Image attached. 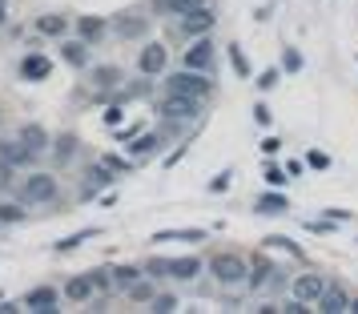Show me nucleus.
<instances>
[{
    "instance_id": "nucleus-1",
    "label": "nucleus",
    "mask_w": 358,
    "mask_h": 314,
    "mask_svg": "<svg viewBox=\"0 0 358 314\" xmlns=\"http://www.w3.org/2000/svg\"><path fill=\"white\" fill-rule=\"evenodd\" d=\"M162 85H165V93H181V97H197V101H206L213 93L210 73H197V69H185V65L178 73H165Z\"/></svg>"
},
{
    "instance_id": "nucleus-2",
    "label": "nucleus",
    "mask_w": 358,
    "mask_h": 314,
    "mask_svg": "<svg viewBox=\"0 0 358 314\" xmlns=\"http://www.w3.org/2000/svg\"><path fill=\"white\" fill-rule=\"evenodd\" d=\"M149 278H178V282H194L201 274V258H149L145 266Z\"/></svg>"
},
{
    "instance_id": "nucleus-3",
    "label": "nucleus",
    "mask_w": 358,
    "mask_h": 314,
    "mask_svg": "<svg viewBox=\"0 0 358 314\" xmlns=\"http://www.w3.org/2000/svg\"><path fill=\"white\" fill-rule=\"evenodd\" d=\"M210 270L222 286H242V282L250 278V262H245L242 254H213Z\"/></svg>"
},
{
    "instance_id": "nucleus-4",
    "label": "nucleus",
    "mask_w": 358,
    "mask_h": 314,
    "mask_svg": "<svg viewBox=\"0 0 358 314\" xmlns=\"http://www.w3.org/2000/svg\"><path fill=\"white\" fill-rule=\"evenodd\" d=\"M157 113L169 117V121H194V117L201 113V101L181 97V93H165V97L157 101Z\"/></svg>"
},
{
    "instance_id": "nucleus-5",
    "label": "nucleus",
    "mask_w": 358,
    "mask_h": 314,
    "mask_svg": "<svg viewBox=\"0 0 358 314\" xmlns=\"http://www.w3.org/2000/svg\"><path fill=\"white\" fill-rule=\"evenodd\" d=\"M52 198H57V178H49V173H29L20 182V201L41 206V201H52Z\"/></svg>"
},
{
    "instance_id": "nucleus-6",
    "label": "nucleus",
    "mask_w": 358,
    "mask_h": 314,
    "mask_svg": "<svg viewBox=\"0 0 358 314\" xmlns=\"http://www.w3.org/2000/svg\"><path fill=\"white\" fill-rule=\"evenodd\" d=\"M165 65H169V49H165L162 41H149L145 49L137 52V69H141V77H165Z\"/></svg>"
},
{
    "instance_id": "nucleus-7",
    "label": "nucleus",
    "mask_w": 358,
    "mask_h": 314,
    "mask_svg": "<svg viewBox=\"0 0 358 314\" xmlns=\"http://www.w3.org/2000/svg\"><path fill=\"white\" fill-rule=\"evenodd\" d=\"M93 89H97V97H121L125 93V73L117 65H97L93 69Z\"/></svg>"
},
{
    "instance_id": "nucleus-8",
    "label": "nucleus",
    "mask_w": 358,
    "mask_h": 314,
    "mask_svg": "<svg viewBox=\"0 0 358 314\" xmlns=\"http://www.w3.org/2000/svg\"><path fill=\"white\" fill-rule=\"evenodd\" d=\"M213 61H217V52H213V41H210V36H197L194 45L185 49V57H181V65H185V69H197V73H210Z\"/></svg>"
},
{
    "instance_id": "nucleus-9",
    "label": "nucleus",
    "mask_w": 358,
    "mask_h": 314,
    "mask_svg": "<svg viewBox=\"0 0 358 314\" xmlns=\"http://www.w3.org/2000/svg\"><path fill=\"white\" fill-rule=\"evenodd\" d=\"M217 24V17H213V8L206 4V8H197V13H185V17H178V29L181 36H189V41H197V36H206Z\"/></svg>"
},
{
    "instance_id": "nucleus-10",
    "label": "nucleus",
    "mask_w": 358,
    "mask_h": 314,
    "mask_svg": "<svg viewBox=\"0 0 358 314\" xmlns=\"http://www.w3.org/2000/svg\"><path fill=\"white\" fill-rule=\"evenodd\" d=\"M113 33L121 36V41H145V36H149V17L121 13V17H113Z\"/></svg>"
},
{
    "instance_id": "nucleus-11",
    "label": "nucleus",
    "mask_w": 358,
    "mask_h": 314,
    "mask_svg": "<svg viewBox=\"0 0 358 314\" xmlns=\"http://www.w3.org/2000/svg\"><path fill=\"white\" fill-rule=\"evenodd\" d=\"M20 302H24L29 311H41V314H57L61 311V294H57L52 286H36V290H29Z\"/></svg>"
},
{
    "instance_id": "nucleus-12",
    "label": "nucleus",
    "mask_w": 358,
    "mask_h": 314,
    "mask_svg": "<svg viewBox=\"0 0 358 314\" xmlns=\"http://www.w3.org/2000/svg\"><path fill=\"white\" fill-rule=\"evenodd\" d=\"M0 162H8V166H33L36 162V149H29L24 141H0Z\"/></svg>"
},
{
    "instance_id": "nucleus-13",
    "label": "nucleus",
    "mask_w": 358,
    "mask_h": 314,
    "mask_svg": "<svg viewBox=\"0 0 358 314\" xmlns=\"http://www.w3.org/2000/svg\"><path fill=\"white\" fill-rule=\"evenodd\" d=\"M52 73V61L45 52H24V61H20V77L24 81H45Z\"/></svg>"
},
{
    "instance_id": "nucleus-14",
    "label": "nucleus",
    "mask_w": 358,
    "mask_h": 314,
    "mask_svg": "<svg viewBox=\"0 0 358 314\" xmlns=\"http://www.w3.org/2000/svg\"><path fill=\"white\" fill-rule=\"evenodd\" d=\"M294 294L302 298V302H318L326 294V278L322 274H298L294 278Z\"/></svg>"
},
{
    "instance_id": "nucleus-15",
    "label": "nucleus",
    "mask_w": 358,
    "mask_h": 314,
    "mask_svg": "<svg viewBox=\"0 0 358 314\" xmlns=\"http://www.w3.org/2000/svg\"><path fill=\"white\" fill-rule=\"evenodd\" d=\"M113 169L105 166V162H97V166H89V173H85V198H93V194H101V190H105V185H113Z\"/></svg>"
},
{
    "instance_id": "nucleus-16",
    "label": "nucleus",
    "mask_w": 358,
    "mask_h": 314,
    "mask_svg": "<svg viewBox=\"0 0 358 314\" xmlns=\"http://www.w3.org/2000/svg\"><path fill=\"white\" fill-rule=\"evenodd\" d=\"M278 266L266 258V254H254V262H250V278H245V286L250 290H262V286H270V278H274Z\"/></svg>"
},
{
    "instance_id": "nucleus-17",
    "label": "nucleus",
    "mask_w": 358,
    "mask_h": 314,
    "mask_svg": "<svg viewBox=\"0 0 358 314\" xmlns=\"http://www.w3.org/2000/svg\"><path fill=\"white\" fill-rule=\"evenodd\" d=\"M210 0H153V13L157 17H185V13H197Z\"/></svg>"
},
{
    "instance_id": "nucleus-18",
    "label": "nucleus",
    "mask_w": 358,
    "mask_h": 314,
    "mask_svg": "<svg viewBox=\"0 0 358 314\" xmlns=\"http://www.w3.org/2000/svg\"><path fill=\"white\" fill-rule=\"evenodd\" d=\"M286 210H290V198L278 194V190H270V194H262V198L254 201V214H266V217H282Z\"/></svg>"
},
{
    "instance_id": "nucleus-19",
    "label": "nucleus",
    "mask_w": 358,
    "mask_h": 314,
    "mask_svg": "<svg viewBox=\"0 0 358 314\" xmlns=\"http://www.w3.org/2000/svg\"><path fill=\"white\" fill-rule=\"evenodd\" d=\"M109 29H113V24H109L105 17H77V36H81V41H89V45H97Z\"/></svg>"
},
{
    "instance_id": "nucleus-20",
    "label": "nucleus",
    "mask_w": 358,
    "mask_h": 314,
    "mask_svg": "<svg viewBox=\"0 0 358 314\" xmlns=\"http://www.w3.org/2000/svg\"><path fill=\"white\" fill-rule=\"evenodd\" d=\"M61 57H65V65H73V69H85L89 65V41H65L61 36Z\"/></svg>"
},
{
    "instance_id": "nucleus-21",
    "label": "nucleus",
    "mask_w": 358,
    "mask_h": 314,
    "mask_svg": "<svg viewBox=\"0 0 358 314\" xmlns=\"http://www.w3.org/2000/svg\"><path fill=\"white\" fill-rule=\"evenodd\" d=\"M318 311H322V314H342V311H350V294H346L342 286H326V294L318 298Z\"/></svg>"
},
{
    "instance_id": "nucleus-22",
    "label": "nucleus",
    "mask_w": 358,
    "mask_h": 314,
    "mask_svg": "<svg viewBox=\"0 0 358 314\" xmlns=\"http://www.w3.org/2000/svg\"><path fill=\"white\" fill-rule=\"evenodd\" d=\"M93 290H97V286H93V278H89V270L65 282V298H69V302H89V298H93Z\"/></svg>"
},
{
    "instance_id": "nucleus-23",
    "label": "nucleus",
    "mask_w": 358,
    "mask_h": 314,
    "mask_svg": "<svg viewBox=\"0 0 358 314\" xmlns=\"http://www.w3.org/2000/svg\"><path fill=\"white\" fill-rule=\"evenodd\" d=\"M162 145H165V133L157 129V133H141L137 141H129V153L133 157H149V153H162Z\"/></svg>"
},
{
    "instance_id": "nucleus-24",
    "label": "nucleus",
    "mask_w": 358,
    "mask_h": 314,
    "mask_svg": "<svg viewBox=\"0 0 358 314\" xmlns=\"http://www.w3.org/2000/svg\"><path fill=\"white\" fill-rule=\"evenodd\" d=\"M36 33L41 36H65L69 33V17H61V13H45V17H36Z\"/></svg>"
},
{
    "instance_id": "nucleus-25",
    "label": "nucleus",
    "mask_w": 358,
    "mask_h": 314,
    "mask_svg": "<svg viewBox=\"0 0 358 314\" xmlns=\"http://www.w3.org/2000/svg\"><path fill=\"white\" fill-rule=\"evenodd\" d=\"M20 141L29 149H36V153H45V149H49V133H45V125L29 121V125H20Z\"/></svg>"
},
{
    "instance_id": "nucleus-26",
    "label": "nucleus",
    "mask_w": 358,
    "mask_h": 314,
    "mask_svg": "<svg viewBox=\"0 0 358 314\" xmlns=\"http://www.w3.org/2000/svg\"><path fill=\"white\" fill-rule=\"evenodd\" d=\"M73 153H77V137H73V133H61V137H57V145H52L57 166H69V162H73Z\"/></svg>"
},
{
    "instance_id": "nucleus-27",
    "label": "nucleus",
    "mask_w": 358,
    "mask_h": 314,
    "mask_svg": "<svg viewBox=\"0 0 358 314\" xmlns=\"http://www.w3.org/2000/svg\"><path fill=\"white\" fill-rule=\"evenodd\" d=\"M153 242H206V230H157Z\"/></svg>"
},
{
    "instance_id": "nucleus-28",
    "label": "nucleus",
    "mask_w": 358,
    "mask_h": 314,
    "mask_svg": "<svg viewBox=\"0 0 358 314\" xmlns=\"http://www.w3.org/2000/svg\"><path fill=\"white\" fill-rule=\"evenodd\" d=\"M93 234H101L97 226H89V230H77V234H69V238H61V242H57V254H69V250H77L81 242H89Z\"/></svg>"
},
{
    "instance_id": "nucleus-29",
    "label": "nucleus",
    "mask_w": 358,
    "mask_h": 314,
    "mask_svg": "<svg viewBox=\"0 0 358 314\" xmlns=\"http://www.w3.org/2000/svg\"><path fill=\"white\" fill-rule=\"evenodd\" d=\"M137 278H145V274H141L137 266H113V282H117V290H129V286H133Z\"/></svg>"
},
{
    "instance_id": "nucleus-30",
    "label": "nucleus",
    "mask_w": 358,
    "mask_h": 314,
    "mask_svg": "<svg viewBox=\"0 0 358 314\" xmlns=\"http://www.w3.org/2000/svg\"><path fill=\"white\" fill-rule=\"evenodd\" d=\"M153 294H157V290H153L145 278H137L129 290H125V298H133V302H153Z\"/></svg>"
},
{
    "instance_id": "nucleus-31",
    "label": "nucleus",
    "mask_w": 358,
    "mask_h": 314,
    "mask_svg": "<svg viewBox=\"0 0 358 314\" xmlns=\"http://www.w3.org/2000/svg\"><path fill=\"white\" fill-rule=\"evenodd\" d=\"M89 278H93V286H97V290H117L113 270H109V266H97V270H89Z\"/></svg>"
},
{
    "instance_id": "nucleus-32",
    "label": "nucleus",
    "mask_w": 358,
    "mask_h": 314,
    "mask_svg": "<svg viewBox=\"0 0 358 314\" xmlns=\"http://www.w3.org/2000/svg\"><path fill=\"white\" fill-rule=\"evenodd\" d=\"M17 222H24V210L13 201H0V226H17Z\"/></svg>"
},
{
    "instance_id": "nucleus-33",
    "label": "nucleus",
    "mask_w": 358,
    "mask_h": 314,
    "mask_svg": "<svg viewBox=\"0 0 358 314\" xmlns=\"http://www.w3.org/2000/svg\"><path fill=\"white\" fill-rule=\"evenodd\" d=\"M229 65H234L238 77H250V61H245V52L238 49V45H229Z\"/></svg>"
},
{
    "instance_id": "nucleus-34",
    "label": "nucleus",
    "mask_w": 358,
    "mask_h": 314,
    "mask_svg": "<svg viewBox=\"0 0 358 314\" xmlns=\"http://www.w3.org/2000/svg\"><path fill=\"white\" fill-rule=\"evenodd\" d=\"M149 311H153V314H169V311H178V298H173V294H153Z\"/></svg>"
},
{
    "instance_id": "nucleus-35",
    "label": "nucleus",
    "mask_w": 358,
    "mask_h": 314,
    "mask_svg": "<svg viewBox=\"0 0 358 314\" xmlns=\"http://www.w3.org/2000/svg\"><path fill=\"white\" fill-rule=\"evenodd\" d=\"M282 69H286V73H302V52L286 45V49H282Z\"/></svg>"
},
{
    "instance_id": "nucleus-36",
    "label": "nucleus",
    "mask_w": 358,
    "mask_h": 314,
    "mask_svg": "<svg viewBox=\"0 0 358 314\" xmlns=\"http://www.w3.org/2000/svg\"><path fill=\"white\" fill-rule=\"evenodd\" d=\"M266 246H278V250H290L294 258H302V250L294 246L290 238H286V234H270V238H266Z\"/></svg>"
},
{
    "instance_id": "nucleus-37",
    "label": "nucleus",
    "mask_w": 358,
    "mask_h": 314,
    "mask_svg": "<svg viewBox=\"0 0 358 314\" xmlns=\"http://www.w3.org/2000/svg\"><path fill=\"white\" fill-rule=\"evenodd\" d=\"M101 162H105V166L113 169V173H129V162H125V157H117V153H105Z\"/></svg>"
},
{
    "instance_id": "nucleus-38",
    "label": "nucleus",
    "mask_w": 358,
    "mask_h": 314,
    "mask_svg": "<svg viewBox=\"0 0 358 314\" xmlns=\"http://www.w3.org/2000/svg\"><path fill=\"white\" fill-rule=\"evenodd\" d=\"M306 166H314V169H326V166H330V157H326L322 149H310V153H306Z\"/></svg>"
},
{
    "instance_id": "nucleus-39",
    "label": "nucleus",
    "mask_w": 358,
    "mask_h": 314,
    "mask_svg": "<svg viewBox=\"0 0 358 314\" xmlns=\"http://www.w3.org/2000/svg\"><path fill=\"white\" fill-rule=\"evenodd\" d=\"M266 182H270V185H274V190H278V185H286V182H290V178H286V169L270 166V169H266Z\"/></svg>"
},
{
    "instance_id": "nucleus-40",
    "label": "nucleus",
    "mask_w": 358,
    "mask_h": 314,
    "mask_svg": "<svg viewBox=\"0 0 358 314\" xmlns=\"http://www.w3.org/2000/svg\"><path fill=\"white\" fill-rule=\"evenodd\" d=\"M254 121H258L262 129H266V125L274 121V113H270V105H254Z\"/></svg>"
},
{
    "instance_id": "nucleus-41",
    "label": "nucleus",
    "mask_w": 358,
    "mask_h": 314,
    "mask_svg": "<svg viewBox=\"0 0 358 314\" xmlns=\"http://www.w3.org/2000/svg\"><path fill=\"white\" fill-rule=\"evenodd\" d=\"M334 226H338L334 217H330V222H318V217H314V222H306V230H310V234H326V230H334Z\"/></svg>"
},
{
    "instance_id": "nucleus-42",
    "label": "nucleus",
    "mask_w": 358,
    "mask_h": 314,
    "mask_svg": "<svg viewBox=\"0 0 358 314\" xmlns=\"http://www.w3.org/2000/svg\"><path fill=\"white\" fill-rule=\"evenodd\" d=\"M121 117H125V113H121V105H109V109H105V125H113V129H117V125H121Z\"/></svg>"
},
{
    "instance_id": "nucleus-43",
    "label": "nucleus",
    "mask_w": 358,
    "mask_h": 314,
    "mask_svg": "<svg viewBox=\"0 0 358 314\" xmlns=\"http://www.w3.org/2000/svg\"><path fill=\"white\" fill-rule=\"evenodd\" d=\"M274 85H278V69H266L258 77V89H274Z\"/></svg>"
},
{
    "instance_id": "nucleus-44",
    "label": "nucleus",
    "mask_w": 358,
    "mask_h": 314,
    "mask_svg": "<svg viewBox=\"0 0 358 314\" xmlns=\"http://www.w3.org/2000/svg\"><path fill=\"white\" fill-rule=\"evenodd\" d=\"M262 153H266V157L282 153V141H278V137H266V141H262Z\"/></svg>"
},
{
    "instance_id": "nucleus-45",
    "label": "nucleus",
    "mask_w": 358,
    "mask_h": 314,
    "mask_svg": "<svg viewBox=\"0 0 358 314\" xmlns=\"http://www.w3.org/2000/svg\"><path fill=\"white\" fill-rule=\"evenodd\" d=\"M210 190H213V194H226V190H229V173H217V178L210 182Z\"/></svg>"
},
{
    "instance_id": "nucleus-46",
    "label": "nucleus",
    "mask_w": 358,
    "mask_h": 314,
    "mask_svg": "<svg viewBox=\"0 0 358 314\" xmlns=\"http://www.w3.org/2000/svg\"><path fill=\"white\" fill-rule=\"evenodd\" d=\"M8 20V0H0V24Z\"/></svg>"
},
{
    "instance_id": "nucleus-47",
    "label": "nucleus",
    "mask_w": 358,
    "mask_h": 314,
    "mask_svg": "<svg viewBox=\"0 0 358 314\" xmlns=\"http://www.w3.org/2000/svg\"><path fill=\"white\" fill-rule=\"evenodd\" d=\"M350 311H355V314H358V302H350Z\"/></svg>"
}]
</instances>
